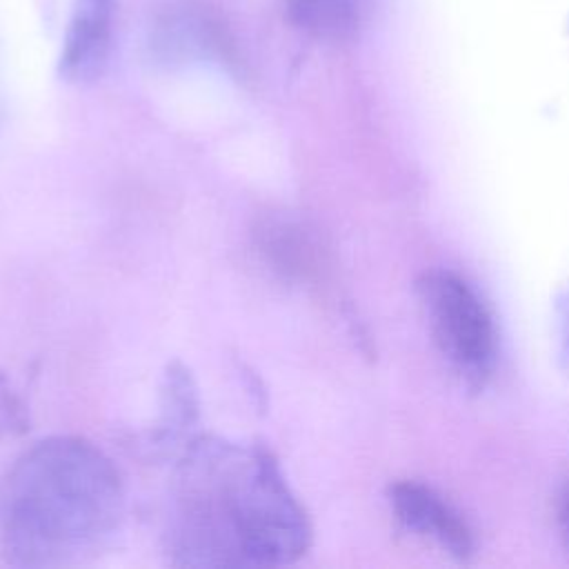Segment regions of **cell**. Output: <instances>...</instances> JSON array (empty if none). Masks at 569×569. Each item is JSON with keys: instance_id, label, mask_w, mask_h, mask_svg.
Returning <instances> with one entry per match:
<instances>
[{"instance_id": "cell-1", "label": "cell", "mask_w": 569, "mask_h": 569, "mask_svg": "<svg viewBox=\"0 0 569 569\" xmlns=\"http://www.w3.org/2000/svg\"><path fill=\"white\" fill-rule=\"evenodd\" d=\"M167 540L176 565L278 567L309 549L311 525L267 449L200 438L173 476Z\"/></svg>"}, {"instance_id": "cell-2", "label": "cell", "mask_w": 569, "mask_h": 569, "mask_svg": "<svg viewBox=\"0 0 569 569\" xmlns=\"http://www.w3.org/2000/svg\"><path fill=\"white\" fill-rule=\"evenodd\" d=\"M122 509L120 473L98 447L40 440L0 480V553L18 567L82 562L118 531Z\"/></svg>"}, {"instance_id": "cell-3", "label": "cell", "mask_w": 569, "mask_h": 569, "mask_svg": "<svg viewBox=\"0 0 569 569\" xmlns=\"http://www.w3.org/2000/svg\"><path fill=\"white\" fill-rule=\"evenodd\" d=\"M436 342L471 380L487 376L496 353L491 316L476 291L456 273L431 271L420 282Z\"/></svg>"}, {"instance_id": "cell-4", "label": "cell", "mask_w": 569, "mask_h": 569, "mask_svg": "<svg viewBox=\"0 0 569 569\" xmlns=\"http://www.w3.org/2000/svg\"><path fill=\"white\" fill-rule=\"evenodd\" d=\"M116 0H76L58 71L69 82L96 80L111 53Z\"/></svg>"}, {"instance_id": "cell-5", "label": "cell", "mask_w": 569, "mask_h": 569, "mask_svg": "<svg viewBox=\"0 0 569 569\" xmlns=\"http://www.w3.org/2000/svg\"><path fill=\"white\" fill-rule=\"evenodd\" d=\"M398 520L422 536L438 540L456 558H467L473 549L471 531L465 520L429 487L418 482H396L389 489Z\"/></svg>"}, {"instance_id": "cell-6", "label": "cell", "mask_w": 569, "mask_h": 569, "mask_svg": "<svg viewBox=\"0 0 569 569\" xmlns=\"http://www.w3.org/2000/svg\"><path fill=\"white\" fill-rule=\"evenodd\" d=\"M260 251L282 276L300 280L318 269V249L313 240L291 220L271 218L258 229Z\"/></svg>"}, {"instance_id": "cell-7", "label": "cell", "mask_w": 569, "mask_h": 569, "mask_svg": "<svg viewBox=\"0 0 569 569\" xmlns=\"http://www.w3.org/2000/svg\"><path fill=\"white\" fill-rule=\"evenodd\" d=\"M369 9V0H287L291 20L320 38L353 36Z\"/></svg>"}, {"instance_id": "cell-8", "label": "cell", "mask_w": 569, "mask_h": 569, "mask_svg": "<svg viewBox=\"0 0 569 569\" xmlns=\"http://www.w3.org/2000/svg\"><path fill=\"white\" fill-rule=\"evenodd\" d=\"M560 527H562V536L567 540V547H569V485L562 493V500H560Z\"/></svg>"}]
</instances>
